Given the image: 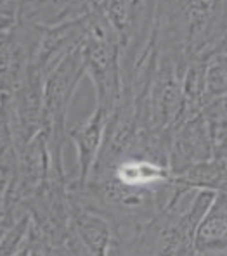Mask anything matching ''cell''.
Here are the masks:
<instances>
[{"mask_svg": "<svg viewBox=\"0 0 227 256\" xmlns=\"http://www.w3.org/2000/svg\"><path fill=\"white\" fill-rule=\"evenodd\" d=\"M218 248H227V192H217L194 236V250L208 251Z\"/></svg>", "mask_w": 227, "mask_h": 256, "instance_id": "4", "label": "cell"}, {"mask_svg": "<svg viewBox=\"0 0 227 256\" xmlns=\"http://www.w3.org/2000/svg\"><path fill=\"white\" fill-rule=\"evenodd\" d=\"M83 73L87 71L83 64L82 45H78L77 48L68 52L47 74L44 82V118L51 122L52 126H63L68 104Z\"/></svg>", "mask_w": 227, "mask_h": 256, "instance_id": "1", "label": "cell"}, {"mask_svg": "<svg viewBox=\"0 0 227 256\" xmlns=\"http://www.w3.org/2000/svg\"><path fill=\"white\" fill-rule=\"evenodd\" d=\"M205 76V104L227 96V48L215 50L203 62ZM205 108V106H203Z\"/></svg>", "mask_w": 227, "mask_h": 256, "instance_id": "6", "label": "cell"}, {"mask_svg": "<svg viewBox=\"0 0 227 256\" xmlns=\"http://www.w3.org/2000/svg\"><path fill=\"white\" fill-rule=\"evenodd\" d=\"M104 6V18L109 22L111 30L116 35H127V30L132 24L130 18V6L128 2H108Z\"/></svg>", "mask_w": 227, "mask_h": 256, "instance_id": "9", "label": "cell"}, {"mask_svg": "<svg viewBox=\"0 0 227 256\" xmlns=\"http://www.w3.org/2000/svg\"><path fill=\"white\" fill-rule=\"evenodd\" d=\"M78 234H80L83 242L89 246L90 251H94L97 256L104 254V250L108 246L109 232H108V225L99 216L83 214L80 220H78Z\"/></svg>", "mask_w": 227, "mask_h": 256, "instance_id": "8", "label": "cell"}, {"mask_svg": "<svg viewBox=\"0 0 227 256\" xmlns=\"http://www.w3.org/2000/svg\"><path fill=\"white\" fill-rule=\"evenodd\" d=\"M120 184L127 187H141L166 178V170L151 161H125L118 168Z\"/></svg>", "mask_w": 227, "mask_h": 256, "instance_id": "7", "label": "cell"}, {"mask_svg": "<svg viewBox=\"0 0 227 256\" xmlns=\"http://www.w3.org/2000/svg\"><path fill=\"white\" fill-rule=\"evenodd\" d=\"M47 173V146H45L44 135L39 134L33 140L25 146L21 154L20 175L23 192L35 189Z\"/></svg>", "mask_w": 227, "mask_h": 256, "instance_id": "5", "label": "cell"}, {"mask_svg": "<svg viewBox=\"0 0 227 256\" xmlns=\"http://www.w3.org/2000/svg\"><path fill=\"white\" fill-rule=\"evenodd\" d=\"M30 256H47V254H45V251L42 250V248H32Z\"/></svg>", "mask_w": 227, "mask_h": 256, "instance_id": "11", "label": "cell"}, {"mask_svg": "<svg viewBox=\"0 0 227 256\" xmlns=\"http://www.w3.org/2000/svg\"><path fill=\"white\" fill-rule=\"evenodd\" d=\"M104 123H106V111L103 108L97 106L96 111L85 122L80 123V125L71 132V138H73L75 146H77L78 168H80L82 182L87 180V175H89L90 168H92L94 161H96L97 150H99L101 140H103Z\"/></svg>", "mask_w": 227, "mask_h": 256, "instance_id": "3", "label": "cell"}, {"mask_svg": "<svg viewBox=\"0 0 227 256\" xmlns=\"http://www.w3.org/2000/svg\"><path fill=\"white\" fill-rule=\"evenodd\" d=\"M213 140L201 112L189 118L182 130L173 140L172 170L186 173L194 168L196 163H206L213 152Z\"/></svg>", "mask_w": 227, "mask_h": 256, "instance_id": "2", "label": "cell"}, {"mask_svg": "<svg viewBox=\"0 0 227 256\" xmlns=\"http://www.w3.org/2000/svg\"><path fill=\"white\" fill-rule=\"evenodd\" d=\"M30 251H32V248H30V246H23L14 256H30Z\"/></svg>", "mask_w": 227, "mask_h": 256, "instance_id": "12", "label": "cell"}, {"mask_svg": "<svg viewBox=\"0 0 227 256\" xmlns=\"http://www.w3.org/2000/svg\"><path fill=\"white\" fill-rule=\"evenodd\" d=\"M30 227V218H21L13 228H9V236H4L2 239V256H14L23 246V237L28 232Z\"/></svg>", "mask_w": 227, "mask_h": 256, "instance_id": "10", "label": "cell"}]
</instances>
